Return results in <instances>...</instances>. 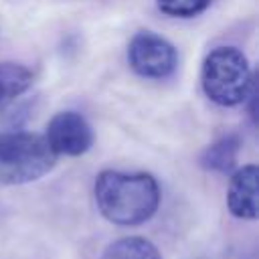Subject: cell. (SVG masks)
<instances>
[{
    "label": "cell",
    "instance_id": "obj_8",
    "mask_svg": "<svg viewBox=\"0 0 259 259\" xmlns=\"http://www.w3.org/2000/svg\"><path fill=\"white\" fill-rule=\"evenodd\" d=\"M32 85V73L18 63H0V109L12 103Z\"/></svg>",
    "mask_w": 259,
    "mask_h": 259
},
{
    "label": "cell",
    "instance_id": "obj_7",
    "mask_svg": "<svg viewBox=\"0 0 259 259\" xmlns=\"http://www.w3.org/2000/svg\"><path fill=\"white\" fill-rule=\"evenodd\" d=\"M239 148H241V140L235 134L223 136L217 142L208 144L200 156H198V164L204 170L210 172H219V174H233L237 170V156H239Z\"/></svg>",
    "mask_w": 259,
    "mask_h": 259
},
{
    "label": "cell",
    "instance_id": "obj_5",
    "mask_svg": "<svg viewBox=\"0 0 259 259\" xmlns=\"http://www.w3.org/2000/svg\"><path fill=\"white\" fill-rule=\"evenodd\" d=\"M45 140L57 156H81L93 146V130L77 111H59L47 123Z\"/></svg>",
    "mask_w": 259,
    "mask_h": 259
},
{
    "label": "cell",
    "instance_id": "obj_3",
    "mask_svg": "<svg viewBox=\"0 0 259 259\" xmlns=\"http://www.w3.org/2000/svg\"><path fill=\"white\" fill-rule=\"evenodd\" d=\"M57 164V154L45 136L28 132L0 134V182L26 184L49 174Z\"/></svg>",
    "mask_w": 259,
    "mask_h": 259
},
{
    "label": "cell",
    "instance_id": "obj_6",
    "mask_svg": "<svg viewBox=\"0 0 259 259\" xmlns=\"http://www.w3.org/2000/svg\"><path fill=\"white\" fill-rule=\"evenodd\" d=\"M259 168L245 164L231 174L227 190L229 212L243 221H255L259 214Z\"/></svg>",
    "mask_w": 259,
    "mask_h": 259
},
{
    "label": "cell",
    "instance_id": "obj_2",
    "mask_svg": "<svg viewBox=\"0 0 259 259\" xmlns=\"http://www.w3.org/2000/svg\"><path fill=\"white\" fill-rule=\"evenodd\" d=\"M200 85L204 95L221 107L241 105L255 89L251 65L235 47H219L204 57Z\"/></svg>",
    "mask_w": 259,
    "mask_h": 259
},
{
    "label": "cell",
    "instance_id": "obj_4",
    "mask_svg": "<svg viewBox=\"0 0 259 259\" xmlns=\"http://www.w3.org/2000/svg\"><path fill=\"white\" fill-rule=\"evenodd\" d=\"M127 63L144 79H166L176 71L178 53L164 36L152 30H140L127 45Z\"/></svg>",
    "mask_w": 259,
    "mask_h": 259
},
{
    "label": "cell",
    "instance_id": "obj_9",
    "mask_svg": "<svg viewBox=\"0 0 259 259\" xmlns=\"http://www.w3.org/2000/svg\"><path fill=\"white\" fill-rule=\"evenodd\" d=\"M99 259H162L158 247L144 237H121L105 247Z\"/></svg>",
    "mask_w": 259,
    "mask_h": 259
},
{
    "label": "cell",
    "instance_id": "obj_1",
    "mask_svg": "<svg viewBox=\"0 0 259 259\" xmlns=\"http://www.w3.org/2000/svg\"><path fill=\"white\" fill-rule=\"evenodd\" d=\"M93 196L105 221L119 227H136L156 214L160 186L148 172L103 170L95 178Z\"/></svg>",
    "mask_w": 259,
    "mask_h": 259
},
{
    "label": "cell",
    "instance_id": "obj_10",
    "mask_svg": "<svg viewBox=\"0 0 259 259\" xmlns=\"http://www.w3.org/2000/svg\"><path fill=\"white\" fill-rule=\"evenodd\" d=\"M158 10L168 14V16H176V18H190L200 14L210 0H156Z\"/></svg>",
    "mask_w": 259,
    "mask_h": 259
}]
</instances>
